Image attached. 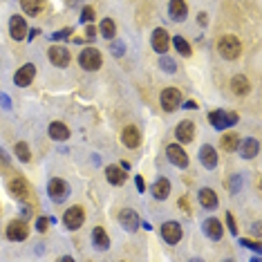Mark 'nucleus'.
Wrapping results in <instances>:
<instances>
[{
    "instance_id": "1",
    "label": "nucleus",
    "mask_w": 262,
    "mask_h": 262,
    "mask_svg": "<svg viewBox=\"0 0 262 262\" xmlns=\"http://www.w3.org/2000/svg\"><path fill=\"white\" fill-rule=\"evenodd\" d=\"M217 52H220L222 59L235 61L240 56V52H242V45H240V41L233 34H226V36H222L220 41H217Z\"/></svg>"
},
{
    "instance_id": "2",
    "label": "nucleus",
    "mask_w": 262,
    "mask_h": 262,
    "mask_svg": "<svg viewBox=\"0 0 262 262\" xmlns=\"http://www.w3.org/2000/svg\"><path fill=\"white\" fill-rule=\"evenodd\" d=\"M9 195L16 197L18 202L27 204L29 199H32V186H29L27 179H23V177H14V179L9 181Z\"/></svg>"
},
{
    "instance_id": "3",
    "label": "nucleus",
    "mask_w": 262,
    "mask_h": 262,
    "mask_svg": "<svg viewBox=\"0 0 262 262\" xmlns=\"http://www.w3.org/2000/svg\"><path fill=\"white\" fill-rule=\"evenodd\" d=\"M208 121H211L213 128H217V130H224V128L238 123V114H235V112H226V110H213V112H208Z\"/></svg>"
},
{
    "instance_id": "4",
    "label": "nucleus",
    "mask_w": 262,
    "mask_h": 262,
    "mask_svg": "<svg viewBox=\"0 0 262 262\" xmlns=\"http://www.w3.org/2000/svg\"><path fill=\"white\" fill-rule=\"evenodd\" d=\"M101 52L94 50V47H86V50L79 54V63H81L83 70H87V72H94V70L101 68Z\"/></svg>"
},
{
    "instance_id": "5",
    "label": "nucleus",
    "mask_w": 262,
    "mask_h": 262,
    "mask_svg": "<svg viewBox=\"0 0 262 262\" xmlns=\"http://www.w3.org/2000/svg\"><path fill=\"white\" fill-rule=\"evenodd\" d=\"M83 222H86V211H83L81 206H72V208H68V211H65V215H63V224L68 226L70 231L81 229Z\"/></svg>"
},
{
    "instance_id": "6",
    "label": "nucleus",
    "mask_w": 262,
    "mask_h": 262,
    "mask_svg": "<svg viewBox=\"0 0 262 262\" xmlns=\"http://www.w3.org/2000/svg\"><path fill=\"white\" fill-rule=\"evenodd\" d=\"M27 235H29V226L23 220H11L7 224V238L14 240V242H23Z\"/></svg>"
},
{
    "instance_id": "7",
    "label": "nucleus",
    "mask_w": 262,
    "mask_h": 262,
    "mask_svg": "<svg viewBox=\"0 0 262 262\" xmlns=\"http://www.w3.org/2000/svg\"><path fill=\"white\" fill-rule=\"evenodd\" d=\"M179 105H181L179 90H175V87H166V90L162 92V108L166 110V112H173V110H177Z\"/></svg>"
},
{
    "instance_id": "8",
    "label": "nucleus",
    "mask_w": 262,
    "mask_h": 262,
    "mask_svg": "<svg viewBox=\"0 0 262 262\" xmlns=\"http://www.w3.org/2000/svg\"><path fill=\"white\" fill-rule=\"evenodd\" d=\"M47 56H50V61L56 65V68H68L70 65V50L68 47H61V45H54L50 47V52H47Z\"/></svg>"
},
{
    "instance_id": "9",
    "label": "nucleus",
    "mask_w": 262,
    "mask_h": 262,
    "mask_svg": "<svg viewBox=\"0 0 262 262\" xmlns=\"http://www.w3.org/2000/svg\"><path fill=\"white\" fill-rule=\"evenodd\" d=\"M34 77H36V65L27 63V65H23V68H20L18 72L14 74V81H16V86L27 87V86H32Z\"/></svg>"
},
{
    "instance_id": "10",
    "label": "nucleus",
    "mask_w": 262,
    "mask_h": 262,
    "mask_svg": "<svg viewBox=\"0 0 262 262\" xmlns=\"http://www.w3.org/2000/svg\"><path fill=\"white\" fill-rule=\"evenodd\" d=\"M150 43H153V50L157 52V54H166V52H168V45H171L168 32H166V29H162V27L155 29V32H153V41H150Z\"/></svg>"
},
{
    "instance_id": "11",
    "label": "nucleus",
    "mask_w": 262,
    "mask_h": 262,
    "mask_svg": "<svg viewBox=\"0 0 262 262\" xmlns=\"http://www.w3.org/2000/svg\"><path fill=\"white\" fill-rule=\"evenodd\" d=\"M47 190H50V197L54 199V202H63L65 197H68V184H65L63 179H59V177H54V179H50V186H47Z\"/></svg>"
},
{
    "instance_id": "12",
    "label": "nucleus",
    "mask_w": 262,
    "mask_h": 262,
    "mask_svg": "<svg viewBox=\"0 0 262 262\" xmlns=\"http://www.w3.org/2000/svg\"><path fill=\"white\" fill-rule=\"evenodd\" d=\"M166 155H168V159H171L175 166H179V168H186L188 166V155L184 153V148L181 146H177V144H171L166 148Z\"/></svg>"
},
{
    "instance_id": "13",
    "label": "nucleus",
    "mask_w": 262,
    "mask_h": 262,
    "mask_svg": "<svg viewBox=\"0 0 262 262\" xmlns=\"http://www.w3.org/2000/svg\"><path fill=\"white\" fill-rule=\"evenodd\" d=\"M162 238L166 240L168 244H177L181 240V226L179 222H166L162 226Z\"/></svg>"
},
{
    "instance_id": "14",
    "label": "nucleus",
    "mask_w": 262,
    "mask_h": 262,
    "mask_svg": "<svg viewBox=\"0 0 262 262\" xmlns=\"http://www.w3.org/2000/svg\"><path fill=\"white\" fill-rule=\"evenodd\" d=\"M27 25H25V20L20 18V16H11L9 18V34L14 41H23L25 36H27Z\"/></svg>"
},
{
    "instance_id": "15",
    "label": "nucleus",
    "mask_w": 262,
    "mask_h": 262,
    "mask_svg": "<svg viewBox=\"0 0 262 262\" xmlns=\"http://www.w3.org/2000/svg\"><path fill=\"white\" fill-rule=\"evenodd\" d=\"M195 137V123L188 121V119H184V121L177 126V139L181 141V144H190Z\"/></svg>"
},
{
    "instance_id": "16",
    "label": "nucleus",
    "mask_w": 262,
    "mask_h": 262,
    "mask_svg": "<svg viewBox=\"0 0 262 262\" xmlns=\"http://www.w3.org/2000/svg\"><path fill=\"white\" fill-rule=\"evenodd\" d=\"M121 141H123V146H128V148H139V144H141V135H139V130H137L135 126L123 128V132H121Z\"/></svg>"
},
{
    "instance_id": "17",
    "label": "nucleus",
    "mask_w": 262,
    "mask_h": 262,
    "mask_svg": "<svg viewBox=\"0 0 262 262\" xmlns=\"http://www.w3.org/2000/svg\"><path fill=\"white\" fill-rule=\"evenodd\" d=\"M119 222H121L128 231H137V229H139V215H137L132 208H123V211L119 213Z\"/></svg>"
},
{
    "instance_id": "18",
    "label": "nucleus",
    "mask_w": 262,
    "mask_h": 262,
    "mask_svg": "<svg viewBox=\"0 0 262 262\" xmlns=\"http://www.w3.org/2000/svg\"><path fill=\"white\" fill-rule=\"evenodd\" d=\"M231 90H233V94H238V96H247L249 90H251V83H249L247 77L238 74V77L231 79Z\"/></svg>"
},
{
    "instance_id": "19",
    "label": "nucleus",
    "mask_w": 262,
    "mask_h": 262,
    "mask_svg": "<svg viewBox=\"0 0 262 262\" xmlns=\"http://www.w3.org/2000/svg\"><path fill=\"white\" fill-rule=\"evenodd\" d=\"M105 177H108V181L114 186H121L123 181L128 179L126 168H121V166H108L105 168Z\"/></svg>"
},
{
    "instance_id": "20",
    "label": "nucleus",
    "mask_w": 262,
    "mask_h": 262,
    "mask_svg": "<svg viewBox=\"0 0 262 262\" xmlns=\"http://www.w3.org/2000/svg\"><path fill=\"white\" fill-rule=\"evenodd\" d=\"M168 11H171V18L173 20H184L186 14H188V9H186V2L184 0H171V5H168Z\"/></svg>"
},
{
    "instance_id": "21",
    "label": "nucleus",
    "mask_w": 262,
    "mask_h": 262,
    "mask_svg": "<svg viewBox=\"0 0 262 262\" xmlns=\"http://www.w3.org/2000/svg\"><path fill=\"white\" fill-rule=\"evenodd\" d=\"M199 159H202V164L206 168H215L217 166V153L213 146H202V150H199Z\"/></svg>"
},
{
    "instance_id": "22",
    "label": "nucleus",
    "mask_w": 262,
    "mask_h": 262,
    "mask_svg": "<svg viewBox=\"0 0 262 262\" xmlns=\"http://www.w3.org/2000/svg\"><path fill=\"white\" fill-rule=\"evenodd\" d=\"M204 233H206L211 240H220L222 233H224V229H222V224L215 220V217H211V220L204 222Z\"/></svg>"
},
{
    "instance_id": "23",
    "label": "nucleus",
    "mask_w": 262,
    "mask_h": 262,
    "mask_svg": "<svg viewBox=\"0 0 262 262\" xmlns=\"http://www.w3.org/2000/svg\"><path fill=\"white\" fill-rule=\"evenodd\" d=\"M20 7H23L25 14L38 16L43 9H45V0H20Z\"/></svg>"
},
{
    "instance_id": "24",
    "label": "nucleus",
    "mask_w": 262,
    "mask_h": 262,
    "mask_svg": "<svg viewBox=\"0 0 262 262\" xmlns=\"http://www.w3.org/2000/svg\"><path fill=\"white\" fill-rule=\"evenodd\" d=\"M238 146H240V153H242L244 159H253L258 155V148H260V146H258V141L251 139V137H247V139H244L242 144H238Z\"/></svg>"
},
{
    "instance_id": "25",
    "label": "nucleus",
    "mask_w": 262,
    "mask_h": 262,
    "mask_svg": "<svg viewBox=\"0 0 262 262\" xmlns=\"http://www.w3.org/2000/svg\"><path fill=\"white\" fill-rule=\"evenodd\" d=\"M50 137H52V139H56V141H65L70 137L68 126H65V123H61V121L50 123Z\"/></svg>"
},
{
    "instance_id": "26",
    "label": "nucleus",
    "mask_w": 262,
    "mask_h": 262,
    "mask_svg": "<svg viewBox=\"0 0 262 262\" xmlns=\"http://www.w3.org/2000/svg\"><path fill=\"white\" fill-rule=\"evenodd\" d=\"M199 204L204 208H215L217 206V195L213 188H202L199 190Z\"/></svg>"
},
{
    "instance_id": "27",
    "label": "nucleus",
    "mask_w": 262,
    "mask_h": 262,
    "mask_svg": "<svg viewBox=\"0 0 262 262\" xmlns=\"http://www.w3.org/2000/svg\"><path fill=\"white\" fill-rule=\"evenodd\" d=\"M92 242H94L96 249H103V251L110 247V238H108V233H105L101 226H96V229L92 231Z\"/></svg>"
},
{
    "instance_id": "28",
    "label": "nucleus",
    "mask_w": 262,
    "mask_h": 262,
    "mask_svg": "<svg viewBox=\"0 0 262 262\" xmlns=\"http://www.w3.org/2000/svg\"><path fill=\"white\" fill-rule=\"evenodd\" d=\"M168 193H171V181L164 179V177L155 181V186H153V195H155V197H157V199H166Z\"/></svg>"
},
{
    "instance_id": "29",
    "label": "nucleus",
    "mask_w": 262,
    "mask_h": 262,
    "mask_svg": "<svg viewBox=\"0 0 262 262\" xmlns=\"http://www.w3.org/2000/svg\"><path fill=\"white\" fill-rule=\"evenodd\" d=\"M238 144H240V137L233 135V132H229V135H222V139H220V146L226 150V153H233V150L238 148Z\"/></svg>"
},
{
    "instance_id": "30",
    "label": "nucleus",
    "mask_w": 262,
    "mask_h": 262,
    "mask_svg": "<svg viewBox=\"0 0 262 262\" xmlns=\"http://www.w3.org/2000/svg\"><path fill=\"white\" fill-rule=\"evenodd\" d=\"M99 32H101V36H103V38H112L114 32H117V27H114V20L103 18V20H101V25H99Z\"/></svg>"
},
{
    "instance_id": "31",
    "label": "nucleus",
    "mask_w": 262,
    "mask_h": 262,
    "mask_svg": "<svg viewBox=\"0 0 262 262\" xmlns=\"http://www.w3.org/2000/svg\"><path fill=\"white\" fill-rule=\"evenodd\" d=\"M14 150H16V155H18V159L20 162H32V153H29V146L25 144V141H18V144L14 146Z\"/></svg>"
},
{
    "instance_id": "32",
    "label": "nucleus",
    "mask_w": 262,
    "mask_h": 262,
    "mask_svg": "<svg viewBox=\"0 0 262 262\" xmlns=\"http://www.w3.org/2000/svg\"><path fill=\"white\" fill-rule=\"evenodd\" d=\"M173 45H175V50L179 52L181 56H190V54H193V50H190V45H188V43H186L181 36H175V38H173Z\"/></svg>"
},
{
    "instance_id": "33",
    "label": "nucleus",
    "mask_w": 262,
    "mask_h": 262,
    "mask_svg": "<svg viewBox=\"0 0 262 262\" xmlns=\"http://www.w3.org/2000/svg\"><path fill=\"white\" fill-rule=\"evenodd\" d=\"M159 65H162V70H164V72H168V74H173V72L177 70V65L173 63V61L168 59V56H164V59H162V63H159Z\"/></svg>"
},
{
    "instance_id": "34",
    "label": "nucleus",
    "mask_w": 262,
    "mask_h": 262,
    "mask_svg": "<svg viewBox=\"0 0 262 262\" xmlns=\"http://www.w3.org/2000/svg\"><path fill=\"white\" fill-rule=\"evenodd\" d=\"M52 222H54V220H52V217H38V222H36V229L41 231V233H45V231L50 229V224H52Z\"/></svg>"
},
{
    "instance_id": "35",
    "label": "nucleus",
    "mask_w": 262,
    "mask_h": 262,
    "mask_svg": "<svg viewBox=\"0 0 262 262\" xmlns=\"http://www.w3.org/2000/svg\"><path fill=\"white\" fill-rule=\"evenodd\" d=\"M240 244H242V247H247V249H253V251H260V247L262 244L260 242H256V240H240Z\"/></svg>"
},
{
    "instance_id": "36",
    "label": "nucleus",
    "mask_w": 262,
    "mask_h": 262,
    "mask_svg": "<svg viewBox=\"0 0 262 262\" xmlns=\"http://www.w3.org/2000/svg\"><path fill=\"white\" fill-rule=\"evenodd\" d=\"M240 184H242V177H240V175H233V177H231V184H229L231 193H238V190H240Z\"/></svg>"
},
{
    "instance_id": "37",
    "label": "nucleus",
    "mask_w": 262,
    "mask_h": 262,
    "mask_svg": "<svg viewBox=\"0 0 262 262\" xmlns=\"http://www.w3.org/2000/svg\"><path fill=\"white\" fill-rule=\"evenodd\" d=\"M81 20L83 23H90V20H94V9H92V7H86V9H83V14H81Z\"/></svg>"
},
{
    "instance_id": "38",
    "label": "nucleus",
    "mask_w": 262,
    "mask_h": 262,
    "mask_svg": "<svg viewBox=\"0 0 262 262\" xmlns=\"http://www.w3.org/2000/svg\"><path fill=\"white\" fill-rule=\"evenodd\" d=\"M226 226H229L231 233H238V226H235V220H233V215H231V213H226Z\"/></svg>"
},
{
    "instance_id": "39",
    "label": "nucleus",
    "mask_w": 262,
    "mask_h": 262,
    "mask_svg": "<svg viewBox=\"0 0 262 262\" xmlns=\"http://www.w3.org/2000/svg\"><path fill=\"white\" fill-rule=\"evenodd\" d=\"M110 50H112L114 56H121L123 54V43H112V47H110Z\"/></svg>"
},
{
    "instance_id": "40",
    "label": "nucleus",
    "mask_w": 262,
    "mask_h": 262,
    "mask_svg": "<svg viewBox=\"0 0 262 262\" xmlns=\"http://www.w3.org/2000/svg\"><path fill=\"white\" fill-rule=\"evenodd\" d=\"M135 184H137V188H139V190H144V188H146V181H144V177H141V175H137V177H135Z\"/></svg>"
},
{
    "instance_id": "41",
    "label": "nucleus",
    "mask_w": 262,
    "mask_h": 262,
    "mask_svg": "<svg viewBox=\"0 0 262 262\" xmlns=\"http://www.w3.org/2000/svg\"><path fill=\"white\" fill-rule=\"evenodd\" d=\"M86 36H87V38H90V41H92V38L96 36V29H94V27H90V25H87V27H86Z\"/></svg>"
},
{
    "instance_id": "42",
    "label": "nucleus",
    "mask_w": 262,
    "mask_h": 262,
    "mask_svg": "<svg viewBox=\"0 0 262 262\" xmlns=\"http://www.w3.org/2000/svg\"><path fill=\"white\" fill-rule=\"evenodd\" d=\"M70 32H72V29H61L59 34H54V38H65V36H70Z\"/></svg>"
},
{
    "instance_id": "43",
    "label": "nucleus",
    "mask_w": 262,
    "mask_h": 262,
    "mask_svg": "<svg viewBox=\"0 0 262 262\" xmlns=\"http://www.w3.org/2000/svg\"><path fill=\"white\" fill-rule=\"evenodd\" d=\"M0 103H2V108H9V96L0 94Z\"/></svg>"
},
{
    "instance_id": "44",
    "label": "nucleus",
    "mask_w": 262,
    "mask_h": 262,
    "mask_svg": "<svg viewBox=\"0 0 262 262\" xmlns=\"http://www.w3.org/2000/svg\"><path fill=\"white\" fill-rule=\"evenodd\" d=\"M184 108H188V110H195V108H197V103H195V101H186V103H184Z\"/></svg>"
}]
</instances>
